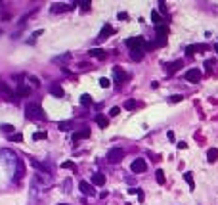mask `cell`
Returning <instances> with one entry per match:
<instances>
[{
    "label": "cell",
    "instance_id": "1",
    "mask_svg": "<svg viewBox=\"0 0 218 205\" xmlns=\"http://www.w3.org/2000/svg\"><path fill=\"white\" fill-rule=\"evenodd\" d=\"M25 113H27V117L33 119V121H46V115H44V111L38 104H34V102H31V104L25 106Z\"/></svg>",
    "mask_w": 218,
    "mask_h": 205
},
{
    "label": "cell",
    "instance_id": "2",
    "mask_svg": "<svg viewBox=\"0 0 218 205\" xmlns=\"http://www.w3.org/2000/svg\"><path fill=\"white\" fill-rule=\"evenodd\" d=\"M124 44H126L130 50H144L145 40H144V37H130V39L124 40Z\"/></svg>",
    "mask_w": 218,
    "mask_h": 205
},
{
    "label": "cell",
    "instance_id": "3",
    "mask_svg": "<svg viewBox=\"0 0 218 205\" xmlns=\"http://www.w3.org/2000/svg\"><path fill=\"white\" fill-rule=\"evenodd\" d=\"M0 157H2L10 167H16V165H17V161H19L17 155L11 152V150H0Z\"/></svg>",
    "mask_w": 218,
    "mask_h": 205
},
{
    "label": "cell",
    "instance_id": "4",
    "mask_svg": "<svg viewBox=\"0 0 218 205\" xmlns=\"http://www.w3.org/2000/svg\"><path fill=\"white\" fill-rule=\"evenodd\" d=\"M155 33H157V44H159V46H165V44H167V35H168L167 25H157Z\"/></svg>",
    "mask_w": 218,
    "mask_h": 205
},
{
    "label": "cell",
    "instance_id": "5",
    "mask_svg": "<svg viewBox=\"0 0 218 205\" xmlns=\"http://www.w3.org/2000/svg\"><path fill=\"white\" fill-rule=\"evenodd\" d=\"M122 157H124V150L113 148V150H109V153H107V161L109 163H119V161H122Z\"/></svg>",
    "mask_w": 218,
    "mask_h": 205
},
{
    "label": "cell",
    "instance_id": "6",
    "mask_svg": "<svg viewBox=\"0 0 218 205\" xmlns=\"http://www.w3.org/2000/svg\"><path fill=\"white\" fill-rule=\"evenodd\" d=\"M130 171L132 173H145L147 171V163H145V159H134L132 165H130Z\"/></svg>",
    "mask_w": 218,
    "mask_h": 205
},
{
    "label": "cell",
    "instance_id": "7",
    "mask_svg": "<svg viewBox=\"0 0 218 205\" xmlns=\"http://www.w3.org/2000/svg\"><path fill=\"white\" fill-rule=\"evenodd\" d=\"M111 35H113V27H111L109 23H105V25L101 27V31H100V35H98V39H96V40H98V42H103L105 39H109Z\"/></svg>",
    "mask_w": 218,
    "mask_h": 205
},
{
    "label": "cell",
    "instance_id": "8",
    "mask_svg": "<svg viewBox=\"0 0 218 205\" xmlns=\"http://www.w3.org/2000/svg\"><path fill=\"white\" fill-rule=\"evenodd\" d=\"M113 77H115V83L121 84V83H124L126 79H128V73H124L121 67H113Z\"/></svg>",
    "mask_w": 218,
    "mask_h": 205
},
{
    "label": "cell",
    "instance_id": "9",
    "mask_svg": "<svg viewBox=\"0 0 218 205\" xmlns=\"http://www.w3.org/2000/svg\"><path fill=\"white\" fill-rule=\"evenodd\" d=\"M186 81H189V83H199V81H201V71H199V69H189V71H186Z\"/></svg>",
    "mask_w": 218,
    "mask_h": 205
},
{
    "label": "cell",
    "instance_id": "10",
    "mask_svg": "<svg viewBox=\"0 0 218 205\" xmlns=\"http://www.w3.org/2000/svg\"><path fill=\"white\" fill-rule=\"evenodd\" d=\"M88 136H90V129L84 127V129H80V130H77V132H73L71 138H73V142H78V140H82V138H88Z\"/></svg>",
    "mask_w": 218,
    "mask_h": 205
},
{
    "label": "cell",
    "instance_id": "11",
    "mask_svg": "<svg viewBox=\"0 0 218 205\" xmlns=\"http://www.w3.org/2000/svg\"><path fill=\"white\" fill-rule=\"evenodd\" d=\"M23 175H25V165H23V161L19 159L17 165H16V173H14V182H19L23 178Z\"/></svg>",
    "mask_w": 218,
    "mask_h": 205
},
{
    "label": "cell",
    "instance_id": "12",
    "mask_svg": "<svg viewBox=\"0 0 218 205\" xmlns=\"http://www.w3.org/2000/svg\"><path fill=\"white\" fill-rule=\"evenodd\" d=\"M78 188H80V192H82L84 196H96V190H94V186H92V184H88V182H84V180L78 184Z\"/></svg>",
    "mask_w": 218,
    "mask_h": 205
},
{
    "label": "cell",
    "instance_id": "13",
    "mask_svg": "<svg viewBox=\"0 0 218 205\" xmlns=\"http://www.w3.org/2000/svg\"><path fill=\"white\" fill-rule=\"evenodd\" d=\"M69 10H73V4H54L50 8L52 14H61V12H69Z\"/></svg>",
    "mask_w": 218,
    "mask_h": 205
},
{
    "label": "cell",
    "instance_id": "14",
    "mask_svg": "<svg viewBox=\"0 0 218 205\" xmlns=\"http://www.w3.org/2000/svg\"><path fill=\"white\" fill-rule=\"evenodd\" d=\"M182 60H176V62H170V63H167V73L168 75H172V73H176L178 69H180V67H182Z\"/></svg>",
    "mask_w": 218,
    "mask_h": 205
},
{
    "label": "cell",
    "instance_id": "15",
    "mask_svg": "<svg viewBox=\"0 0 218 205\" xmlns=\"http://www.w3.org/2000/svg\"><path fill=\"white\" fill-rule=\"evenodd\" d=\"M50 94H52V96H56V98H63V94H65V92H63V88H61L60 84H56V83H54V84H50Z\"/></svg>",
    "mask_w": 218,
    "mask_h": 205
},
{
    "label": "cell",
    "instance_id": "16",
    "mask_svg": "<svg viewBox=\"0 0 218 205\" xmlns=\"http://www.w3.org/2000/svg\"><path fill=\"white\" fill-rule=\"evenodd\" d=\"M92 184H96V186H103V184H105V175H101V173L92 175Z\"/></svg>",
    "mask_w": 218,
    "mask_h": 205
},
{
    "label": "cell",
    "instance_id": "17",
    "mask_svg": "<svg viewBox=\"0 0 218 205\" xmlns=\"http://www.w3.org/2000/svg\"><path fill=\"white\" fill-rule=\"evenodd\" d=\"M90 56H92V58H100V60H105V50H103V48H92L90 50Z\"/></svg>",
    "mask_w": 218,
    "mask_h": 205
},
{
    "label": "cell",
    "instance_id": "18",
    "mask_svg": "<svg viewBox=\"0 0 218 205\" xmlns=\"http://www.w3.org/2000/svg\"><path fill=\"white\" fill-rule=\"evenodd\" d=\"M199 50H207V46H205V44H191V46L186 48V54L191 56L193 52H199Z\"/></svg>",
    "mask_w": 218,
    "mask_h": 205
},
{
    "label": "cell",
    "instance_id": "19",
    "mask_svg": "<svg viewBox=\"0 0 218 205\" xmlns=\"http://www.w3.org/2000/svg\"><path fill=\"white\" fill-rule=\"evenodd\" d=\"M207 159H209V163H214L216 159H218V150H216V148L207 150Z\"/></svg>",
    "mask_w": 218,
    "mask_h": 205
},
{
    "label": "cell",
    "instance_id": "20",
    "mask_svg": "<svg viewBox=\"0 0 218 205\" xmlns=\"http://www.w3.org/2000/svg\"><path fill=\"white\" fill-rule=\"evenodd\" d=\"M144 50H130V58L134 60V62H142V58H144Z\"/></svg>",
    "mask_w": 218,
    "mask_h": 205
},
{
    "label": "cell",
    "instance_id": "21",
    "mask_svg": "<svg viewBox=\"0 0 218 205\" xmlns=\"http://www.w3.org/2000/svg\"><path fill=\"white\" fill-rule=\"evenodd\" d=\"M96 123L100 125V127H101V129H105V127H107V125H109V119H107L105 115H101V113H100V115H96Z\"/></svg>",
    "mask_w": 218,
    "mask_h": 205
},
{
    "label": "cell",
    "instance_id": "22",
    "mask_svg": "<svg viewBox=\"0 0 218 205\" xmlns=\"http://www.w3.org/2000/svg\"><path fill=\"white\" fill-rule=\"evenodd\" d=\"M69 60H71V54L65 52V54H61V56H56V58H54V63H63V62H69Z\"/></svg>",
    "mask_w": 218,
    "mask_h": 205
},
{
    "label": "cell",
    "instance_id": "23",
    "mask_svg": "<svg viewBox=\"0 0 218 205\" xmlns=\"http://www.w3.org/2000/svg\"><path fill=\"white\" fill-rule=\"evenodd\" d=\"M31 94V88L27 86V84H19V88H17V96H29Z\"/></svg>",
    "mask_w": 218,
    "mask_h": 205
},
{
    "label": "cell",
    "instance_id": "24",
    "mask_svg": "<svg viewBox=\"0 0 218 205\" xmlns=\"http://www.w3.org/2000/svg\"><path fill=\"white\" fill-rule=\"evenodd\" d=\"M0 96H6V98H10V96H11L10 86H6L4 83H0Z\"/></svg>",
    "mask_w": 218,
    "mask_h": 205
},
{
    "label": "cell",
    "instance_id": "25",
    "mask_svg": "<svg viewBox=\"0 0 218 205\" xmlns=\"http://www.w3.org/2000/svg\"><path fill=\"white\" fill-rule=\"evenodd\" d=\"M60 130H63V132L73 130V123H71V121H63V123H60Z\"/></svg>",
    "mask_w": 218,
    "mask_h": 205
},
{
    "label": "cell",
    "instance_id": "26",
    "mask_svg": "<svg viewBox=\"0 0 218 205\" xmlns=\"http://www.w3.org/2000/svg\"><path fill=\"white\" fill-rule=\"evenodd\" d=\"M184 180H186L188 184L191 186V190L195 188V182H193V176H191V173H184Z\"/></svg>",
    "mask_w": 218,
    "mask_h": 205
},
{
    "label": "cell",
    "instance_id": "27",
    "mask_svg": "<svg viewBox=\"0 0 218 205\" xmlns=\"http://www.w3.org/2000/svg\"><path fill=\"white\" fill-rule=\"evenodd\" d=\"M151 21H153L155 25H161V16H159L157 10H153V12H151Z\"/></svg>",
    "mask_w": 218,
    "mask_h": 205
},
{
    "label": "cell",
    "instance_id": "28",
    "mask_svg": "<svg viewBox=\"0 0 218 205\" xmlns=\"http://www.w3.org/2000/svg\"><path fill=\"white\" fill-rule=\"evenodd\" d=\"M155 178H157V182H159V184H165V173H163L161 169L155 173Z\"/></svg>",
    "mask_w": 218,
    "mask_h": 205
},
{
    "label": "cell",
    "instance_id": "29",
    "mask_svg": "<svg viewBox=\"0 0 218 205\" xmlns=\"http://www.w3.org/2000/svg\"><path fill=\"white\" fill-rule=\"evenodd\" d=\"M0 130L6 132V134H14V127L11 125H0Z\"/></svg>",
    "mask_w": 218,
    "mask_h": 205
},
{
    "label": "cell",
    "instance_id": "30",
    "mask_svg": "<svg viewBox=\"0 0 218 205\" xmlns=\"http://www.w3.org/2000/svg\"><path fill=\"white\" fill-rule=\"evenodd\" d=\"M155 48H159L157 40H153V42H145V46H144V50H145V52H147V50H155Z\"/></svg>",
    "mask_w": 218,
    "mask_h": 205
},
{
    "label": "cell",
    "instance_id": "31",
    "mask_svg": "<svg viewBox=\"0 0 218 205\" xmlns=\"http://www.w3.org/2000/svg\"><path fill=\"white\" fill-rule=\"evenodd\" d=\"M80 104H82V106H90V104H92L90 96H88V94H82V96H80Z\"/></svg>",
    "mask_w": 218,
    "mask_h": 205
},
{
    "label": "cell",
    "instance_id": "32",
    "mask_svg": "<svg viewBox=\"0 0 218 205\" xmlns=\"http://www.w3.org/2000/svg\"><path fill=\"white\" fill-rule=\"evenodd\" d=\"M10 140L11 142H23V134H16L14 132V134H10Z\"/></svg>",
    "mask_w": 218,
    "mask_h": 205
},
{
    "label": "cell",
    "instance_id": "33",
    "mask_svg": "<svg viewBox=\"0 0 218 205\" xmlns=\"http://www.w3.org/2000/svg\"><path fill=\"white\" fill-rule=\"evenodd\" d=\"M136 106H138V104H136L134 100H126V102H124V107H126V109H134Z\"/></svg>",
    "mask_w": 218,
    "mask_h": 205
},
{
    "label": "cell",
    "instance_id": "34",
    "mask_svg": "<svg viewBox=\"0 0 218 205\" xmlns=\"http://www.w3.org/2000/svg\"><path fill=\"white\" fill-rule=\"evenodd\" d=\"M100 86H101V88H109V79L101 77V79H100Z\"/></svg>",
    "mask_w": 218,
    "mask_h": 205
},
{
    "label": "cell",
    "instance_id": "35",
    "mask_svg": "<svg viewBox=\"0 0 218 205\" xmlns=\"http://www.w3.org/2000/svg\"><path fill=\"white\" fill-rule=\"evenodd\" d=\"M119 113H121V107H117V106H115V107H111V109H109V115H111V117H117V115H119Z\"/></svg>",
    "mask_w": 218,
    "mask_h": 205
},
{
    "label": "cell",
    "instance_id": "36",
    "mask_svg": "<svg viewBox=\"0 0 218 205\" xmlns=\"http://www.w3.org/2000/svg\"><path fill=\"white\" fill-rule=\"evenodd\" d=\"M46 138V132H34L33 134V140H44Z\"/></svg>",
    "mask_w": 218,
    "mask_h": 205
},
{
    "label": "cell",
    "instance_id": "37",
    "mask_svg": "<svg viewBox=\"0 0 218 205\" xmlns=\"http://www.w3.org/2000/svg\"><path fill=\"white\" fill-rule=\"evenodd\" d=\"M61 167H63V169H75V163H73V161H63Z\"/></svg>",
    "mask_w": 218,
    "mask_h": 205
},
{
    "label": "cell",
    "instance_id": "38",
    "mask_svg": "<svg viewBox=\"0 0 218 205\" xmlns=\"http://www.w3.org/2000/svg\"><path fill=\"white\" fill-rule=\"evenodd\" d=\"M170 102L174 104V102H182V96H170Z\"/></svg>",
    "mask_w": 218,
    "mask_h": 205
},
{
    "label": "cell",
    "instance_id": "39",
    "mask_svg": "<svg viewBox=\"0 0 218 205\" xmlns=\"http://www.w3.org/2000/svg\"><path fill=\"white\" fill-rule=\"evenodd\" d=\"M167 136H168V140H170V142H174V132H172V130H168V134H167Z\"/></svg>",
    "mask_w": 218,
    "mask_h": 205
},
{
    "label": "cell",
    "instance_id": "40",
    "mask_svg": "<svg viewBox=\"0 0 218 205\" xmlns=\"http://www.w3.org/2000/svg\"><path fill=\"white\" fill-rule=\"evenodd\" d=\"M63 186H65V192H69V188H71V180H65Z\"/></svg>",
    "mask_w": 218,
    "mask_h": 205
},
{
    "label": "cell",
    "instance_id": "41",
    "mask_svg": "<svg viewBox=\"0 0 218 205\" xmlns=\"http://www.w3.org/2000/svg\"><path fill=\"white\" fill-rule=\"evenodd\" d=\"M117 17H119V19H126V17H128V14H124V12H121V14H119Z\"/></svg>",
    "mask_w": 218,
    "mask_h": 205
},
{
    "label": "cell",
    "instance_id": "42",
    "mask_svg": "<svg viewBox=\"0 0 218 205\" xmlns=\"http://www.w3.org/2000/svg\"><path fill=\"white\" fill-rule=\"evenodd\" d=\"M178 148H180V150H186L188 144H186V142H180V144H178Z\"/></svg>",
    "mask_w": 218,
    "mask_h": 205
},
{
    "label": "cell",
    "instance_id": "43",
    "mask_svg": "<svg viewBox=\"0 0 218 205\" xmlns=\"http://www.w3.org/2000/svg\"><path fill=\"white\" fill-rule=\"evenodd\" d=\"M80 6H82V10H88V8H90V2H82Z\"/></svg>",
    "mask_w": 218,
    "mask_h": 205
},
{
    "label": "cell",
    "instance_id": "44",
    "mask_svg": "<svg viewBox=\"0 0 218 205\" xmlns=\"http://www.w3.org/2000/svg\"><path fill=\"white\" fill-rule=\"evenodd\" d=\"M128 194H130V196H132V194H138V188H130V190H128Z\"/></svg>",
    "mask_w": 218,
    "mask_h": 205
},
{
    "label": "cell",
    "instance_id": "45",
    "mask_svg": "<svg viewBox=\"0 0 218 205\" xmlns=\"http://www.w3.org/2000/svg\"><path fill=\"white\" fill-rule=\"evenodd\" d=\"M214 50H216V54H218V44H214Z\"/></svg>",
    "mask_w": 218,
    "mask_h": 205
}]
</instances>
